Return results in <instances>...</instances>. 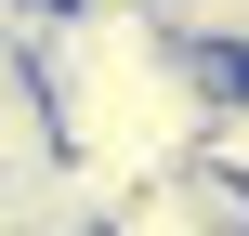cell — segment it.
Masks as SVG:
<instances>
[{
    "label": "cell",
    "instance_id": "1",
    "mask_svg": "<svg viewBox=\"0 0 249 236\" xmlns=\"http://www.w3.org/2000/svg\"><path fill=\"white\" fill-rule=\"evenodd\" d=\"M171 26H184L197 53H223V66H249V0H171Z\"/></svg>",
    "mask_w": 249,
    "mask_h": 236
}]
</instances>
